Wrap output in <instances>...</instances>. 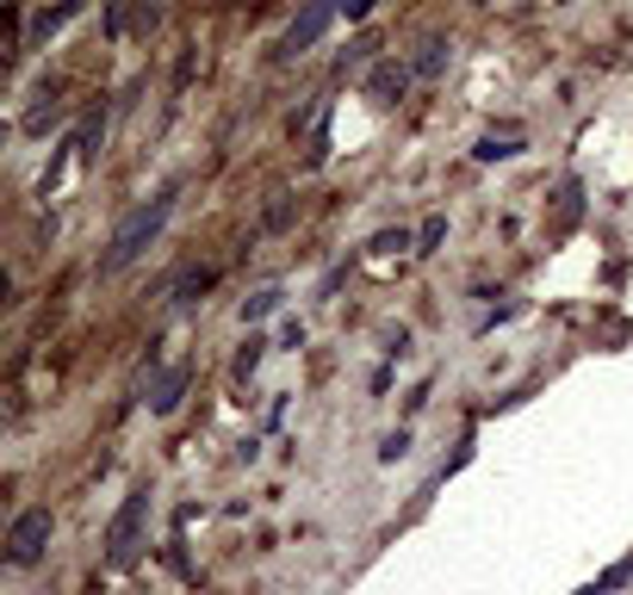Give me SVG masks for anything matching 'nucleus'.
I'll use <instances>...</instances> for the list:
<instances>
[{
  "instance_id": "6",
  "label": "nucleus",
  "mask_w": 633,
  "mask_h": 595,
  "mask_svg": "<svg viewBox=\"0 0 633 595\" xmlns=\"http://www.w3.org/2000/svg\"><path fill=\"white\" fill-rule=\"evenodd\" d=\"M404 87H411V69H404V63H380L373 75H366V94H373V100H397Z\"/></svg>"
},
{
  "instance_id": "14",
  "label": "nucleus",
  "mask_w": 633,
  "mask_h": 595,
  "mask_svg": "<svg viewBox=\"0 0 633 595\" xmlns=\"http://www.w3.org/2000/svg\"><path fill=\"white\" fill-rule=\"evenodd\" d=\"M404 447H411V435H404V428H397V435H385L380 459H385V466H392V459H404Z\"/></svg>"
},
{
  "instance_id": "12",
  "label": "nucleus",
  "mask_w": 633,
  "mask_h": 595,
  "mask_svg": "<svg viewBox=\"0 0 633 595\" xmlns=\"http://www.w3.org/2000/svg\"><path fill=\"white\" fill-rule=\"evenodd\" d=\"M447 236V218H428L423 223V236H416V254H435V242Z\"/></svg>"
},
{
  "instance_id": "4",
  "label": "nucleus",
  "mask_w": 633,
  "mask_h": 595,
  "mask_svg": "<svg viewBox=\"0 0 633 595\" xmlns=\"http://www.w3.org/2000/svg\"><path fill=\"white\" fill-rule=\"evenodd\" d=\"M335 25V7H323V0H316V7H304L299 19H292V25H286V38L280 44H273V56H280V63H292V56H304V50L316 44V38L330 32Z\"/></svg>"
},
{
  "instance_id": "1",
  "label": "nucleus",
  "mask_w": 633,
  "mask_h": 595,
  "mask_svg": "<svg viewBox=\"0 0 633 595\" xmlns=\"http://www.w3.org/2000/svg\"><path fill=\"white\" fill-rule=\"evenodd\" d=\"M168 218H175V187L168 192H156L149 205H137L118 230H112V242H106V254H100V273H125V267H137L143 254L162 242V230H168Z\"/></svg>"
},
{
  "instance_id": "10",
  "label": "nucleus",
  "mask_w": 633,
  "mask_h": 595,
  "mask_svg": "<svg viewBox=\"0 0 633 595\" xmlns=\"http://www.w3.org/2000/svg\"><path fill=\"white\" fill-rule=\"evenodd\" d=\"M516 149H522V137H516V131H504V137H485L473 156L478 161H504V156H516Z\"/></svg>"
},
{
  "instance_id": "5",
  "label": "nucleus",
  "mask_w": 633,
  "mask_h": 595,
  "mask_svg": "<svg viewBox=\"0 0 633 595\" xmlns=\"http://www.w3.org/2000/svg\"><path fill=\"white\" fill-rule=\"evenodd\" d=\"M187 366H175V373H162V385L149 392V416H175L180 409V392H187Z\"/></svg>"
},
{
  "instance_id": "2",
  "label": "nucleus",
  "mask_w": 633,
  "mask_h": 595,
  "mask_svg": "<svg viewBox=\"0 0 633 595\" xmlns=\"http://www.w3.org/2000/svg\"><path fill=\"white\" fill-rule=\"evenodd\" d=\"M143 521H149V490H131L125 509H118V515H112V528H106V564H112V571H131V564H137Z\"/></svg>"
},
{
  "instance_id": "15",
  "label": "nucleus",
  "mask_w": 633,
  "mask_h": 595,
  "mask_svg": "<svg viewBox=\"0 0 633 595\" xmlns=\"http://www.w3.org/2000/svg\"><path fill=\"white\" fill-rule=\"evenodd\" d=\"M206 285H211V273H187V280H180V304H193Z\"/></svg>"
},
{
  "instance_id": "11",
  "label": "nucleus",
  "mask_w": 633,
  "mask_h": 595,
  "mask_svg": "<svg viewBox=\"0 0 633 595\" xmlns=\"http://www.w3.org/2000/svg\"><path fill=\"white\" fill-rule=\"evenodd\" d=\"M261 354H268V342H261V335H249V342H242V354H237V378H249L255 366H261Z\"/></svg>"
},
{
  "instance_id": "3",
  "label": "nucleus",
  "mask_w": 633,
  "mask_h": 595,
  "mask_svg": "<svg viewBox=\"0 0 633 595\" xmlns=\"http://www.w3.org/2000/svg\"><path fill=\"white\" fill-rule=\"evenodd\" d=\"M50 533H56V521H50V509H25V515H13V533H7V564H38L50 546Z\"/></svg>"
},
{
  "instance_id": "7",
  "label": "nucleus",
  "mask_w": 633,
  "mask_h": 595,
  "mask_svg": "<svg viewBox=\"0 0 633 595\" xmlns=\"http://www.w3.org/2000/svg\"><path fill=\"white\" fill-rule=\"evenodd\" d=\"M280 304H286V292H280V285H261L255 298H242V323H261V316H273Z\"/></svg>"
},
{
  "instance_id": "13",
  "label": "nucleus",
  "mask_w": 633,
  "mask_h": 595,
  "mask_svg": "<svg viewBox=\"0 0 633 595\" xmlns=\"http://www.w3.org/2000/svg\"><path fill=\"white\" fill-rule=\"evenodd\" d=\"M373 50H380L373 38H354V44H349V56H342V69H361V63H373Z\"/></svg>"
},
{
  "instance_id": "9",
  "label": "nucleus",
  "mask_w": 633,
  "mask_h": 595,
  "mask_svg": "<svg viewBox=\"0 0 633 595\" xmlns=\"http://www.w3.org/2000/svg\"><path fill=\"white\" fill-rule=\"evenodd\" d=\"M447 69V38H423L416 44V75H442Z\"/></svg>"
},
{
  "instance_id": "8",
  "label": "nucleus",
  "mask_w": 633,
  "mask_h": 595,
  "mask_svg": "<svg viewBox=\"0 0 633 595\" xmlns=\"http://www.w3.org/2000/svg\"><path fill=\"white\" fill-rule=\"evenodd\" d=\"M75 13H81V7H56V13H38V19H32V38H25V50H38L50 32H63V25H69Z\"/></svg>"
}]
</instances>
